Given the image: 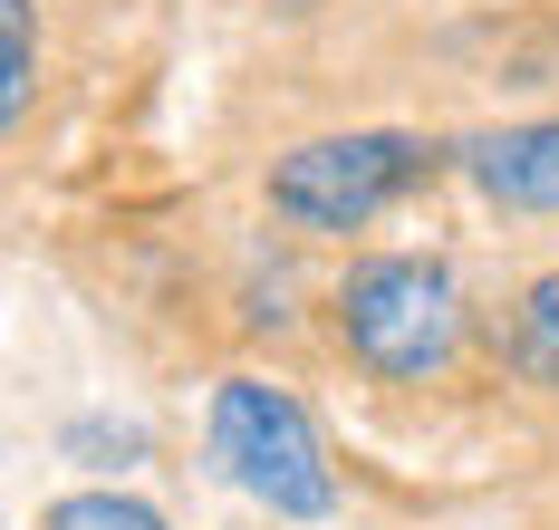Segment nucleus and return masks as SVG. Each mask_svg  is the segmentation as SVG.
<instances>
[{
  "label": "nucleus",
  "mask_w": 559,
  "mask_h": 530,
  "mask_svg": "<svg viewBox=\"0 0 559 530\" xmlns=\"http://www.w3.org/2000/svg\"><path fill=\"white\" fill-rule=\"evenodd\" d=\"M39 530H174L145 492H116V482H87V492H58Z\"/></svg>",
  "instance_id": "6"
},
{
  "label": "nucleus",
  "mask_w": 559,
  "mask_h": 530,
  "mask_svg": "<svg viewBox=\"0 0 559 530\" xmlns=\"http://www.w3.org/2000/svg\"><path fill=\"white\" fill-rule=\"evenodd\" d=\"M39 87V0H0V117H29Z\"/></svg>",
  "instance_id": "7"
},
{
  "label": "nucleus",
  "mask_w": 559,
  "mask_h": 530,
  "mask_svg": "<svg viewBox=\"0 0 559 530\" xmlns=\"http://www.w3.org/2000/svg\"><path fill=\"white\" fill-rule=\"evenodd\" d=\"M271 10H319V0H271Z\"/></svg>",
  "instance_id": "8"
},
{
  "label": "nucleus",
  "mask_w": 559,
  "mask_h": 530,
  "mask_svg": "<svg viewBox=\"0 0 559 530\" xmlns=\"http://www.w3.org/2000/svg\"><path fill=\"white\" fill-rule=\"evenodd\" d=\"M463 280L435 251H347V270L329 280V338L377 386H435L463 357Z\"/></svg>",
  "instance_id": "1"
},
{
  "label": "nucleus",
  "mask_w": 559,
  "mask_h": 530,
  "mask_svg": "<svg viewBox=\"0 0 559 530\" xmlns=\"http://www.w3.org/2000/svg\"><path fill=\"white\" fill-rule=\"evenodd\" d=\"M511 366H521V386L559 396V270H540L511 299Z\"/></svg>",
  "instance_id": "5"
},
{
  "label": "nucleus",
  "mask_w": 559,
  "mask_h": 530,
  "mask_svg": "<svg viewBox=\"0 0 559 530\" xmlns=\"http://www.w3.org/2000/svg\"><path fill=\"white\" fill-rule=\"evenodd\" d=\"M453 174L473 183L492 213H559V117H521V125L463 135Z\"/></svg>",
  "instance_id": "4"
},
{
  "label": "nucleus",
  "mask_w": 559,
  "mask_h": 530,
  "mask_svg": "<svg viewBox=\"0 0 559 530\" xmlns=\"http://www.w3.org/2000/svg\"><path fill=\"white\" fill-rule=\"evenodd\" d=\"M435 165H444V145L415 135V125L299 135V145H280V155H271L261 203H271V222L289 241H347V232H367V222H386Z\"/></svg>",
  "instance_id": "3"
},
{
  "label": "nucleus",
  "mask_w": 559,
  "mask_h": 530,
  "mask_svg": "<svg viewBox=\"0 0 559 530\" xmlns=\"http://www.w3.org/2000/svg\"><path fill=\"white\" fill-rule=\"evenodd\" d=\"M203 463L223 472L241 502H261L271 521H299V530L337 521L329 434H319V414L299 406L280 376H251V366L213 376V406H203Z\"/></svg>",
  "instance_id": "2"
}]
</instances>
